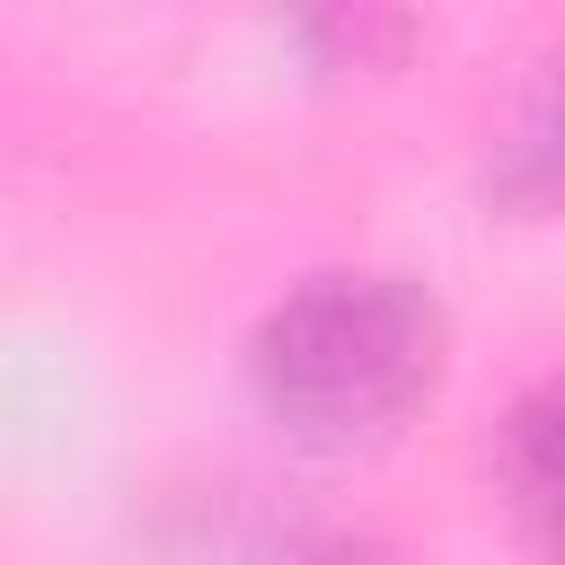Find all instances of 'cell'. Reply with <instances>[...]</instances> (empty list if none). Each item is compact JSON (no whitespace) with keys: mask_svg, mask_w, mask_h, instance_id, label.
Wrapping results in <instances>:
<instances>
[{"mask_svg":"<svg viewBox=\"0 0 565 565\" xmlns=\"http://www.w3.org/2000/svg\"><path fill=\"white\" fill-rule=\"evenodd\" d=\"M494 194L521 203V212H565V79H556V97L521 124V141L503 150Z\"/></svg>","mask_w":565,"mask_h":565,"instance_id":"cell-3","label":"cell"},{"mask_svg":"<svg viewBox=\"0 0 565 565\" xmlns=\"http://www.w3.org/2000/svg\"><path fill=\"white\" fill-rule=\"evenodd\" d=\"M503 459H512V486H521L547 521H565V380H556V388H539V397L512 415Z\"/></svg>","mask_w":565,"mask_h":565,"instance_id":"cell-2","label":"cell"},{"mask_svg":"<svg viewBox=\"0 0 565 565\" xmlns=\"http://www.w3.org/2000/svg\"><path fill=\"white\" fill-rule=\"evenodd\" d=\"M265 415L309 450L397 433L441 380V309L397 274H309L247 344Z\"/></svg>","mask_w":565,"mask_h":565,"instance_id":"cell-1","label":"cell"}]
</instances>
